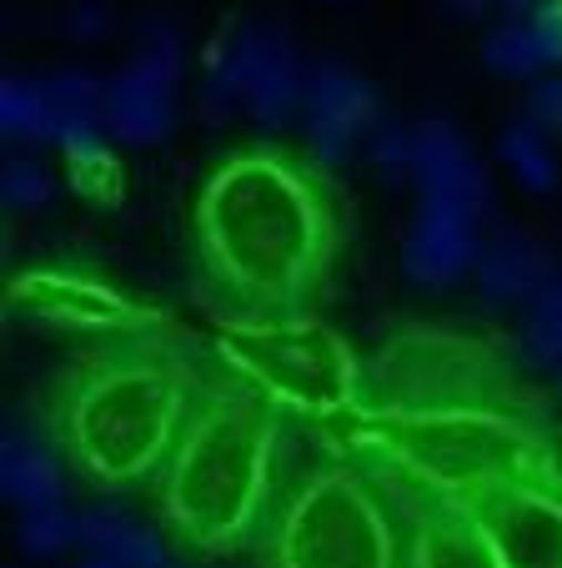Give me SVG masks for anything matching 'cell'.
Here are the masks:
<instances>
[{
  "label": "cell",
  "mask_w": 562,
  "mask_h": 568,
  "mask_svg": "<svg viewBox=\"0 0 562 568\" xmlns=\"http://www.w3.org/2000/svg\"><path fill=\"white\" fill-rule=\"evenodd\" d=\"M351 206L331 166L276 141L236 146L192 196V247L212 287L246 317L311 312L337 282Z\"/></svg>",
  "instance_id": "6da1fadb"
},
{
  "label": "cell",
  "mask_w": 562,
  "mask_h": 568,
  "mask_svg": "<svg viewBox=\"0 0 562 568\" xmlns=\"http://www.w3.org/2000/svg\"><path fill=\"white\" fill-rule=\"evenodd\" d=\"M202 377L206 367H196L186 343L166 327L101 337L51 377L45 408L31 423L61 448L75 483L96 494H131L151 488L166 468Z\"/></svg>",
  "instance_id": "7a4b0ae2"
},
{
  "label": "cell",
  "mask_w": 562,
  "mask_h": 568,
  "mask_svg": "<svg viewBox=\"0 0 562 568\" xmlns=\"http://www.w3.org/2000/svg\"><path fill=\"white\" fill-rule=\"evenodd\" d=\"M297 473V433L287 413L236 373L212 367L166 468L151 483V508L171 544L192 558L252 554Z\"/></svg>",
  "instance_id": "3957f363"
},
{
  "label": "cell",
  "mask_w": 562,
  "mask_h": 568,
  "mask_svg": "<svg viewBox=\"0 0 562 568\" xmlns=\"http://www.w3.org/2000/svg\"><path fill=\"white\" fill-rule=\"evenodd\" d=\"M337 453L371 463L407 494L452 504H478L528 473H562L548 403L528 387V377L427 403L361 408Z\"/></svg>",
  "instance_id": "277c9868"
},
{
  "label": "cell",
  "mask_w": 562,
  "mask_h": 568,
  "mask_svg": "<svg viewBox=\"0 0 562 568\" xmlns=\"http://www.w3.org/2000/svg\"><path fill=\"white\" fill-rule=\"evenodd\" d=\"M252 568H407V498L371 463H307L252 544Z\"/></svg>",
  "instance_id": "5b68a950"
},
{
  "label": "cell",
  "mask_w": 562,
  "mask_h": 568,
  "mask_svg": "<svg viewBox=\"0 0 562 568\" xmlns=\"http://www.w3.org/2000/svg\"><path fill=\"white\" fill-rule=\"evenodd\" d=\"M216 363L256 387L292 423L347 433L367 408V363L311 312L297 317L226 312L216 327Z\"/></svg>",
  "instance_id": "8992f818"
},
{
  "label": "cell",
  "mask_w": 562,
  "mask_h": 568,
  "mask_svg": "<svg viewBox=\"0 0 562 568\" xmlns=\"http://www.w3.org/2000/svg\"><path fill=\"white\" fill-rule=\"evenodd\" d=\"M502 383H522L518 357L498 337L442 327V322H407L367 357V408L427 403V397L478 393V387Z\"/></svg>",
  "instance_id": "52a82bcc"
},
{
  "label": "cell",
  "mask_w": 562,
  "mask_h": 568,
  "mask_svg": "<svg viewBox=\"0 0 562 568\" xmlns=\"http://www.w3.org/2000/svg\"><path fill=\"white\" fill-rule=\"evenodd\" d=\"M307 75L311 61L282 26L242 21L222 41V51L212 55V71H206L202 87V116L206 121L246 116L262 131H282L302 116Z\"/></svg>",
  "instance_id": "ba28073f"
},
{
  "label": "cell",
  "mask_w": 562,
  "mask_h": 568,
  "mask_svg": "<svg viewBox=\"0 0 562 568\" xmlns=\"http://www.w3.org/2000/svg\"><path fill=\"white\" fill-rule=\"evenodd\" d=\"M6 312L31 327H51V333L75 337H131V333H156L166 327L156 307L131 297L126 287L106 277H91L81 267H31L16 272L6 287Z\"/></svg>",
  "instance_id": "9c48e42d"
},
{
  "label": "cell",
  "mask_w": 562,
  "mask_h": 568,
  "mask_svg": "<svg viewBox=\"0 0 562 568\" xmlns=\"http://www.w3.org/2000/svg\"><path fill=\"white\" fill-rule=\"evenodd\" d=\"M181 75H186V36L166 16L136 26V55L106 75V131L116 146H161L181 116Z\"/></svg>",
  "instance_id": "30bf717a"
},
{
  "label": "cell",
  "mask_w": 562,
  "mask_h": 568,
  "mask_svg": "<svg viewBox=\"0 0 562 568\" xmlns=\"http://www.w3.org/2000/svg\"><path fill=\"white\" fill-rule=\"evenodd\" d=\"M382 116V97L361 71H351L347 61H311L307 101L297 116L307 156H317L321 166H347L367 151L371 126Z\"/></svg>",
  "instance_id": "8fae6325"
},
{
  "label": "cell",
  "mask_w": 562,
  "mask_h": 568,
  "mask_svg": "<svg viewBox=\"0 0 562 568\" xmlns=\"http://www.w3.org/2000/svg\"><path fill=\"white\" fill-rule=\"evenodd\" d=\"M508 568H562V473H528L478 498Z\"/></svg>",
  "instance_id": "7c38bea8"
},
{
  "label": "cell",
  "mask_w": 562,
  "mask_h": 568,
  "mask_svg": "<svg viewBox=\"0 0 562 568\" xmlns=\"http://www.w3.org/2000/svg\"><path fill=\"white\" fill-rule=\"evenodd\" d=\"M407 568H508L478 504L407 494Z\"/></svg>",
  "instance_id": "4fadbf2b"
},
{
  "label": "cell",
  "mask_w": 562,
  "mask_h": 568,
  "mask_svg": "<svg viewBox=\"0 0 562 568\" xmlns=\"http://www.w3.org/2000/svg\"><path fill=\"white\" fill-rule=\"evenodd\" d=\"M412 192L417 202L457 206L467 216L492 212V176L472 141L452 126V121H417V166H412Z\"/></svg>",
  "instance_id": "5bb4252c"
},
{
  "label": "cell",
  "mask_w": 562,
  "mask_h": 568,
  "mask_svg": "<svg viewBox=\"0 0 562 568\" xmlns=\"http://www.w3.org/2000/svg\"><path fill=\"white\" fill-rule=\"evenodd\" d=\"M472 282H478L482 307L528 317L542 302V292H552L562 282V262L542 247L538 236L518 232V226H502V232L482 236V257Z\"/></svg>",
  "instance_id": "9a60e30c"
},
{
  "label": "cell",
  "mask_w": 562,
  "mask_h": 568,
  "mask_svg": "<svg viewBox=\"0 0 562 568\" xmlns=\"http://www.w3.org/2000/svg\"><path fill=\"white\" fill-rule=\"evenodd\" d=\"M482 257V232L478 216L457 212V206L417 202V222L402 242V272L427 292H447L462 277L478 272Z\"/></svg>",
  "instance_id": "2e32d148"
},
{
  "label": "cell",
  "mask_w": 562,
  "mask_h": 568,
  "mask_svg": "<svg viewBox=\"0 0 562 568\" xmlns=\"http://www.w3.org/2000/svg\"><path fill=\"white\" fill-rule=\"evenodd\" d=\"M65 488H71V468H65L61 448L35 423L16 418L0 438V494H6V504L35 514V508L65 504Z\"/></svg>",
  "instance_id": "e0dca14e"
},
{
  "label": "cell",
  "mask_w": 562,
  "mask_h": 568,
  "mask_svg": "<svg viewBox=\"0 0 562 568\" xmlns=\"http://www.w3.org/2000/svg\"><path fill=\"white\" fill-rule=\"evenodd\" d=\"M81 524V554H101L116 558L126 568H166V538L156 528L136 524L126 508L116 504H85L75 514Z\"/></svg>",
  "instance_id": "ac0fdd59"
},
{
  "label": "cell",
  "mask_w": 562,
  "mask_h": 568,
  "mask_svg": "<svg viewBox=\"0 0 562 568\" xmlns=\"http://www.w3.org/2000/svg\"><path fill=\"white\" fill-rule=\"evenodd\" d=\"M482 61H488V71L508 75V81H542V75L558 71V61H552L548 41H542L538 31H532V21H502L488 31V41H482Z\"/></svg>",
  "instance_id": "d6986e66"
},
{
  "label": "cell",
  "mask_w": 562,
  "mask_h": 568,
  "mask_svg": "<svg viewBox=\"0 0 562 568\" xmlns=\"http://www.w3.org/2000/svg\"><path fill=\"white\" fill-rule=\"evenodd\" d=\"M498 156H502V166L512 172V182H518L522 192L548 196L552 186H558V161H552L548 131L532 126V121L522 116V111L508 121V126H502V136H498Z\"/></svg>",
  "instance_id": "ffe728a7"
},
{
  "label": "cell",
  "mask_w": 562,
  "mask_h": 568,
  "mask_svg": "<svg viewBox=\"0 0 562 568\" xmlns=\"http://www.w3.org/2000/svg\"><path fill=\"white\" fill-rule=\"evenodd\" d=\"M0 131L11 146H55V116L41 75H6L0 87Z\"/></svg>",
  "instance_id": "44dd1931"
},
{
  "label": "cell",
  "mask_w": 562,
  "mask_h": 568,
  "mask_svg": "<svg viewBox=\"0 0 562 568\" xmlns=\"http://www.w3.org/2000/svg\"><path fill=\"white\" fill-rule=\"evenodd\" d=\"M518 343H522V357L532 367H542V373L562 367V282L552 292H542V302L522 317Z\"/></svg>",
  "instance_id": "7402d4cb"
},
{
  "label": "cell",
  "mask_w": 562,
  "mask_h": 568,
  "mask_svg": "<svg viewBox=\"0 0 562 568\" xmlns=\"http://www.w3.org/2000/svg\"><path fill=\"white\" fill-rule=\"evenodd\" d=\"M367 161L387 186H407L412 182V166H417V126H407V121H397V116H382L367 136Z\"/></svg>",
  "instance_id": "603a6c76"
},
{
  "label": "cell",
  "mask_w": 562,
  "mask_h": 568,
  "mask_svg": "<svg viewBox=\"0 0 562 568\" xmlns=\"http://www.w3.org/2000/svg\"><path fill=\"white\" fill-rule=\"evenodd\" d=\"M16 544H21L25 558H61L71 548H81V524H75V514L65 504L35 508V514H21Z\"/></svg>",
  "instance_id": "cb8c5ba5"
},
{
  "label": "cell",
  "mask_w": 562,
  "mask_h": 568,
  "mask_svg": "<svg viewBox=\"0 0 562 568\" xmlns=\"http://www.w3.org/2000/svg\"><path fill=\"white\" fill-rule=\"evenodd\" d=\"M0 196H6V206L11 212H41L45 202L55 196V176L45 161L35 156H11L6 161V172H0Z\"/></svg>",
  "instance_id": "d4e9b609"
},
{
  "label": "cell",
  "mask_w": 562,
  "mask_h": 568,
  "mask_svg": "<svg viewBox=\"0 0 562 568\" xmlns=\"http://www.w3.org/2000/svg\"><path fill=\"white\" fill-rule=\"evenodd\" d=\"M65 166H71V182L81 196H91V202H116L121 196V166H116V151L96 146V151H81V156H65Z\"/></svg>",
  "instance_id": "484cf974"
},
{
  "label": "cell",
  "mask_w": 562,
  "mask_h": 568,
  "mask_svg": "<svg viewBox=\"0 0 562 568\" xmlns=\"http://www.w3.org/2000/svg\"><path fill=\"white\" fill-rule=\"evenodd\" d=\"M522 116H528L532 126H542L548 136L562 131V75H542V81H532Z\"/></svg>",
  "instance_id": "4316f807"
},
{
  "label": "cell",
  "mask_w": 562,
  "mask_h": 568,
  "mask_svg": "<svg viewBox=\"0 0 562 568\" xmlns=\"http://www.w3.org/2000/svg\"><path fill=\"white\" fill-rule=\"evenodd\" d=\"M65 36H75V41H101V36L111 31V11L106 6H96V0H81V6H71L61 21Z\"/></svg>",
  "instance_id": "83f0119b"
},
{
  "label": "cell",
  "mask_w": 562,
  "mask_h": 568,
  "mask_svg": "<svg viewBox=\"0 0 562 568\" xmlns=\"http://www.w3.org/2000/svg\"><path fill=\"white\" fill-rule=\"evenodd\" d=\"M532 31L548 41V51H552V61L562 65V0H548L538 16H532Z\"/></svg>",
  "instance_id": "f1b7e54d"
},
{
  "label": "cell",
  "mask_w": 562,
  "mask_h": 568,
  "mask_svg": "<svg viewBox=\"0 0 562 568\" xmlns=\"http://www.w3.org/2000/svg\"><path fill=\"white\" fill-rule=\"evenodd\" d=\"M442 11L457 16V21H488V16H498L492 0H442Z\"/></svg>",
  "instance_id": "f546056e"
},
{
  "label": "cell",
  "mask_w": 562,
  "mask_h": 568,
  "mask_svg": "<svg viewBox=\"0 0 562 568\" xmlns=\"http://www.w3.org/2000/svg\"><path fill=\"white\" fill-rule=\"evenodd\" d=\"M542 6H548V0H492V11H498L502 21H532Z\"/></svg>",
  "instance_id": "4dcf8cb0"
},
{
  "label": "cell",
  "mask_w": 562,
  "mask_h": 568,
  "mask_svg": "<svg viewBox=\"0 0 562 568\" xmlns=\"http://www.w3.org/2000/svg\"><path fill=\"white\" fill-rule=\"evenodd\" d=\"M75 568H126V564H116V558H101V554H81V558H75Z\"/></svg>",
  "instance_id": "1f68e13d"
},
{
  "label": "cell",
  "mask_w": 562,
  "mask_h": 568,
  "mask_svg": "<svg viewBox=\"0 0 562 568\" xmlns=\"http://www.w3.org/2000/svg\"><path fill=\"white\" fill-rule=\"evenodd\" d=\"M552 393H558V403H562V367L552 373Z\"/></svg>",
  "instance_id": "d6a6232c"
},
{
  "label": "cell",
  "mask_w": 562,
  "mask_h": 568,
  "mask_svg": "<svg viewBox=\"0 0 562 568\" xmlns=\"http://www.w3.org/2000/svg\"><path fill=\"white\" fill-rule=\"evenodd\" d=\"M166 568H171V564H166Z\"/></svg>",
  "instance_id": "836d02e7"
}]
</instances>
